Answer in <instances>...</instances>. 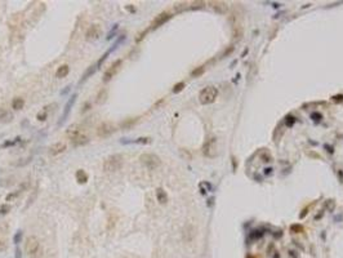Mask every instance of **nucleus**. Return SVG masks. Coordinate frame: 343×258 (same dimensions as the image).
I'll list each match as a JSON object with an SVG mask.
<instances>
[{
  "label": "nucleus",
  "mask_w": 343,
  "mask_h": 258,
  "mask_svg": "<svg viewBox=\"0 0 343 258\" xmlns=\"http://www.w3.org/2000/svg\"><path fill=\"white\" fill-rule=\"evenodd\" d=\"M203 71H204V67H200V70H199V68H197V70H195L194 72H192V76H196L197 74L200 75V74H203Z\"/></svg>",
  "instance_id": "obj_22"
},
{
  "label": "nucleus",
  "mask_w": 343,
  "mask_h": 258,
  "mask_svg": "<svg viewBox=\"0 0 343 258\" xmlns=\"http://www.w3.org/2000/svg\"><path fill=\"white\" fill-rule=\"evenodd\" d=\"M139 160L147 169H150V171H154V169H156L161 164L160 158L155 154H142L139 156Z\"/></svg>",
  "instance_id": "obj_4"
},
{
  "label": "nucleus",
  "mask_w": 343,
  "mask_h": 258,
  "mask_svg": "<svg viewBox=\"0 0 343 258\" xmlns=\"http://www.w3.org/2000/svg\"><path fill=\"white\" fill-rule=\"evenodd\" d=\"M326 204L329 205V210H333V209H334V206H335L334 200H328V201H326Z\"/></svg>",
  "instance_id": "obj_21"
},
{
  "label": "nucleus",
  "mask_w": 343,
  "mask_h": 258,
  "mask_svg": "<svg viewBox=\"0 0 343 258\" xmlns=\"http://www.w3.org/2000/svg\"><path fill=\"white\" fill-rule=\"evenodd\" d=\"M123 156L119 154H115V155H111L109 158H106L103 161V171L107 172V173H112V172H116L123 167Z\"/></svg>",
  "instance_id": "obj_2"
},
{
  "label": "nucleus",
  "mask_w": 343,
  "mask_h": 258,
  "mask_svg": "<svg viewBox=\"0 0 343 258\" xmlns=\"http://www.w3.org/2000/svg\"><path fill=\"white\" fill-rule=\"evenodd\" d=\"M101 34H102V30L101 27H99V25H92V26L86 30L85 33V37L86 40H97L101 37Z\"/></svg>",
  "instance_id": "obj_5"
},
{
  "label": "nucleus",
  "mask_w": 343,
  "mask_h": 258,
  "mask_svg": "<svg viewBox=\"0 0 343 258\" xmlns=\"http://www.w3.org/2000/svg\"><path fill=\"white\" fill-rule=\"evenodd\" d=\"M65 151H66V143L65 142H57V143H54L49 147V155L57 156L62 152H65Z\"/></svg>",
  "instance_id": "obj_7"
},
{
  "label": "nucleus",
  "mask_w": 343,
  "mask_h": 258,
  "mask_svg": "<svg viewBox=\"0 0 343 258\" xmlns=\"http://www.w3.org/2000/svg\"><path fill=\"white\" fill-rule=\"evenodd\" d=\"M23 105H25V101L22 98H14L13 102H12V107L14 110H21L23 107Z\"/></svg>",
  "instance_id": "obj_16"
},
{
  "label": "nucleus",
  "mask_w": 343,
  "mask_h": 258,
  "mask_svg": "<svg viewBox=\"0 0 343 258\" xmlns=\"http://www.w3.org/2000/svg\"><path fill=\"white\" fill-rule=\"evenodd\" d=\"M217 97H218V89L215 87L210 85V87L204 88L200 92V94H199V101H200L201 105H210L217 99Z\"/></svg>",
  "instance_id": "obj_3"
},
{
  "label": "nucleus",
  "mask_w": 343,
  "mask_h": 258,
  "mask_svg": "<svg viewBox=\"0 0 343 258\" xmlns=\"http://www.w3.org/2000/svg\"><path fill=\"white\" fill-rule=\"evenodd\" d=\"M290 231L294 232V234H301V232H303V227L301 225H292L290 226Z\"/></svg>",
  "instance_id": "obj_18"
},
{
  "label": "nucleus",
  "mask_w": 343,
  "mask_h": 258,
  "mask_svg": "<svg viewBox=\"0 0 343 258\" xmlns=\"http://www.w3.org/2000/svg\"><path fill=\"white\" fill-rule=\"evenodd\" d=\"M5 248V243L3 240H0V250H3Z\"/></svg>",
  "instance_id": "obj_25"
},
{
  "label": "nucleus",
  "mask_w": 343,
  "mask_h": 258,
  "mask_svg": "<svg viewBox=\"0 0 343 258\" xmlns=\"http://www.w3.org/2000/svg\"><path fill=\"white\" fill-rule=\"evenodd\" d=\"M76 179L79 183H85L86 181H88V174H86L83 169H79V171L76 172Z\"/></svg>",
  "instance_id": "obj_15"
},
{
  "label": "nucleus",
  "mask_w": 343,
  "mask_h": 258,
  "mask_svg": "<svg viewBox=\"0 0 343 258\" xmlns=\"http://www.w3.org/2000/svg\"><path fill=\"white\" fill-rule=\"evenodd\" d=\"M185 88V83L183 81H181V83H178V84H176L174 85V88H173V92L174 93H178V92H181Z\"/></svg>",
  "instance_id": "obj_19"
},
{
  "label": "nucleus",
  "mask_w": 343,
  "mask_h": 258,
  "mask_svg": "<svg viewBox=\"0 0 343 258\" xmlns=\"http://www.w3.org/2000/svg\"><path fill=\"white\" fill-rule=\"evenodd\" d=\"M170 17H172V16H170V13H168V12H164V13L159 14V16L154 20V22H152V27H154V29H156V27L161 26V25H164L168 20H169Z\"/></svg>",
  "instance_id": "obj_10"
},
{
  "label": "nucleus",
  "mask_w": 343,
  "mask_h": 258,
  "mask_svg": "<svg viewBox=\"0 0 343 258\" xmlns=\"http://www.w3.org/2000/svg\"><path fill=\"white\" fill-rule=\"evenodd\" d=\"M80 134H83V130H82V128H80L78 124H74V125H71V127L67 129V136L70 137V140H72V138L78 137Z\"/></svg>",
  "instance_id": "obj_11"
},
{
  "label": "nucleus",
  "mask_w": 343,
  "mask_h": 258,
  "mask_svg": "<svg viewBox=\"0 0 343 258\" xmlns=\"http://www.w3.org/2000/svg\"><path fill=\"white\" fill-rule=\"evenodd\" d=\"M45 117H47V114H45V112H41V114L37 115V119H39V120H45Z\"/></svg>",
  "instance_id": "obj_23"
},
{
  "label": "nucleus",
  "mask_w": 343,
  "mask_h": 258,
  "mask_svg": "<svg viewBox=\"0 0 343 258\" xmlns=\"http://www.w3.org/2000/svg\"><path fill=\"white\" fill-rule=\"evenodd\" d=\"M150 141H151L150 138H138V140H135L134 142L135 143H148Z\"/></svg>",
  "instance_id": "obj_20"
},
{
  "label": "nucleus",
  "mask_w": 343,
  "mask_h": 258,
  "mask_svg": "<svg viewBox=\"0 0 343 258\" xmlns=\"http://www.w3.org/2000/svg\"><path fill=\"white\" fill-rule=\"evenodd\" d=\"M204 155L209 156V158H212V156H215V140H214V138H213V140H209L207 143H205V146H204Z\"/></svg>",
  "instance_id": "obj_9"
},
{
  "label": "nucleus",
  "mask_w": 343,
  "mask_h": 258,
  "mask_svg": "<svg viewBox=\"0 0 343 258\" xmlns=\"http://www.w3.org/2000/svg\"><path fill=\"white\" fill-rule=\"evenodd\" d=\"M332 99H334V101H343V96H342V94H339V96H334V97H332Z\"/></svg>",
  "instance_id": "obj_24"
},
{
  "label": "nucleus",
  "mask_w": 343,
  "mask_h": 258,
  "mask_svg": "<svg viewBox=\"0 0 343 258\" xmlns=\"http://www.w3.org/2000/svg\"><path fill=\"white\" fill-rule=\"evenodd\" d=\"M156 199L160 204H165L168 201V195L166 192L163 190V188H158L156 190Z\"/></svg>",
  "instance_id": "obj_13"
},
{
  "label": "nucleus",
  "mask_w": 343,
  "mask_h": 258,
  "mask_svg": "<svg viewBox=\"0 0 343 258\" xmlns=\"http://www.w3.org/2000/svg\"><path fill=\"white\" fill-rule=\"evenodd\" d=\"M112 132H114V125L111 123H102L97 128V136L98 137H109Z\"/></svg>",
  "instance_id": "obj_6"
},
{
  "label": "nucleus",
  "mask_w": 343,
  "mask_h": 258,
  "mask_svg": "<svg viewBox=\"0 0 343 258\" xmlns=\"http://www.w3.org/2000/svg\"><path fill=\"white\" fill-rule=\"evenodd\" d=\"M25 252L29 256V258H39L40 253H41V247H40V241L36 236L31 235L26 239V243H25Z\"/></svg>",
  "instance_id": "obj_1"
},
{
  "label": "nucleus",
  "mask_w": 343,
  "mask_h": 258,
  "mask_svg": "<svg viewBox=\"0 0 343 258\" xmlns=\"http://www.w3.org/2000/svg\"><path fill=\"white\" fill-rule=\"evenodd\" d=\"M68 72H70V67H68V65H63V66L58 67L57 72H55V76L57 78H66L68 75Z\"/></svg>",
  "instance_id": "obj_14"
},
{
  "label": "nucleus",
  "mask_w": 343,
  "mask_h": 258,
  "mask_svg": "<svg viewBox=\"0 0 343 258\" xmlns=\"http://www.w3.org/2000/svg\"><path fill=\"white\" fill-rule=\"evenodd\" d=\"M0 119L4 121H10L12 114H9V111H7V110H0Z\"/></svg>",
  "instance_id": "obj_17"
},
{
  "label": "nucleus",
  "mask_w": 343,
  "mask_h": 258,
  "mask_svg": "<svg viewBox=\"0 0 343 258\" xmlns=\"http://www.w3.org/2000/svg\"><path fill=\"white\" fill-rule=\"evenodd\" d=\"M120 65H121V61H120V60H119V61H116L115 64L112 65V66L109 68V70L105 72V75H103V80H105V81H109V80H110L112 76H114V75H115L117 71H119Z\"/></svg>",
  "instance_id": "obj_8"
},
{
  "label": "nucleus",
  "mask_w": 343,
  "mask_h": 258,
  "mask_svg": "<svg viewBox=\"0 0 343 258\" xmlns=\"http://www.w3.org/2000/svg\"><path fill=\"white\" fill-rule=\"evenodd\" d=\"M88 141H89L88 137H86V136L83 133V134H80V136H78V137L72 138V140H71V143L74 144V146H82V144H85Z\"/></svg>",
  "instance_id": "obj_12"
}]
</instances>
